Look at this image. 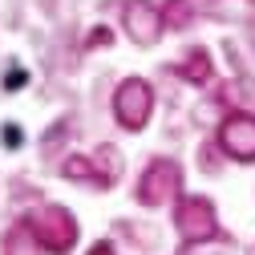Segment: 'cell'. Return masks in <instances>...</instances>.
Returning a JSON list of instances; mask_svg holds the SVG:
<instances>
[{
    "label": "cell",
    "mask_w": 255,
    "mask_h": 255,
    "mask_svg": "<svg viewBox=\"0 0 255 255\" xmlns=\"http://www.w3.org/2000/svg\"><path fill=\"white\" fill-rule=\"evenodd\" d=\"M146 110H150V89L142 81H126L122 93H118V114L126 126H142L146 122Z\"/></svg>",
    "instance_id": "6da1fadb"
},
{
    "label": "cell",
    "mask_w": 255,
    "mask_h": 255,
    "mask_svg": "<svg viewBox=\"0 0 255 255\" xmlns=\"http://www.w3.org/2000/svg\"><path fill=\"white\" fill-rule=\"evenodd\" d=\"M223 142H227L231 154L251 158V154H255V122H247V118H231L227 130H223Z\"/></svg>",
    "instance_id": "7a4b0ae2"
},
{
    "label": "cell",
    "mask_w": 255,
    "mask_h": 255,
    "mask_svg": "<svg viewBox=\"0 0 255 255\" xmlns=\"http://www.w3.org/2000/svg\"><path fill=\"white\" fill-rule=\"evenodd\" d=\"M24 81H28V73H24V69H8V77H4V89H20Z\"/></svg>",
    "instance_id": "3957f363"
},
{
    "label": "cell",
    "mask_w": 255,
    "mask_h": 255,
    "mask_svg": "<svg viewBox=\"0 0 255 255\" xmlns=\"http://www.w3.org/2000/svg\"><path fill=\"white\" fill-rule=\"evenodd\" d=\"M4 142L8 146H20V130H16V126H4Z\"/></svg>",
    "instance_id": "277c9868"
}]
</instances>
